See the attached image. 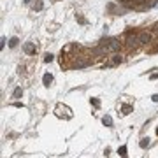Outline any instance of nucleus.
<instances>
[{
  "label": "nucleus",
  "mask_w": 158,
  "mask_h": 158,
  "mask_svg": "<svg viewBox=\"0 0 158 158\" xmlns=\"http://www.w3.org/2000/svg\"><path fill=\"white\" fill-rule=\"evenodd\" d=\"M119 48V42L116 39H111V40H106L104 44H102V51H106V53H113Z\"/></svg>",
  "instance_id": "obj_1"
},
{
  "label": "nucleus",
  "mask_w": 158,
  "mask_h": 158,
  "mask_svg": "<svg viewBox=\"0 0 158 158\" xmlns=\"http://www.w3.org/2000/svg\"><path fill=\"white\" fill-rule=\"evenodd\" d=\"M139 42H142V44L149 42V35H148V34H141V35H139Z\"/></svg>",
  "instance_id": "obj_2"
},
{
  "label": "nucleus",
  "mask_w": 158,
  "mask_h": 158,
  "mask_svg": "<svg viewBox=\"0 0 158 158\" xmlns=\"http://www.w3.org/2000/svg\"><path fill=\"white\" fill-rule=\"evenodd\" d=\"M34 51H35V44H32V42H30V44L25 46V53H28V55H30V53H34Z\"/></svg>",
  "instance_id": "obj_3"
},
{
  "label": "nucleus",
  "mask_w": 158,
  "mask_h": 158,
  "mask_svg": "<svg viewBox=\"0 0 158 158\" xmlns=\"http://www.w3.org/2000/svg\"><path fill=\"white\" fill-rule=\"evenodd\" d=\"M42 81H44V85H46V86H49V83L53 81V76H51V74H46L44 77H42Z\"/></svg>",
  "instance_id": "obj_4"
},
{
  "label": "nucleus",
  "mask_w": 158,
  "mask_h": 158,
  "mask_svg": "<svg viewBox=\"0 0 158 158\" xmlns=\"http://www.w3.org/2000/svg\"><path fill=\"white\" fill-rule=\"evenodd\" d=\"M102 121H104V125H107V127H111V125H113V118H111V116H104V119H102Z\"/></svg>",
  "instance_id": "obj_5"
},
{
  "label": "nucleus",
  "mask_w": 158,
  "mask_h": 158,
  "mask_svg": "<svg viewBox=\"0 0 158 158\" xmlns=\"http://www.w3.org/2000/svg\"><path fill=\"white\" fill-rule=\"evenodd\" d=\"M118 153H119L123 158H127V146H121V148L118 149Z\"/></svg>",
  "instance_id": "obj_6"
},
{
  "label": "nucleus",
  "mask_w": 158,
  "mask_h": 158,
  "mask_svg": "<svg viewBox=\"0 0 158 158\" xmlns=\"http://www.w3.org/2000/svg\"><path fill=\"white\" fill-rule=\"evenodd\" d=\"M16 44H18V39H16V37H12V39H11V42H9V46H11V48H14Z\"/></svg>",
  "instance_id": "obj_7"
},
{
  "label": "nucleus",
  "mask_w": 158,
  "mask_h": 158,
  "mask_svg": "<svg viewBox=\"0 0 158 158\" xmlns=\"http://www.w3.org/2000/svg\"><path fill=\"white\" fill-rule=\"evenodd\" d=\"M148 144H149V139H142L141 141V148H146Z\"/></svg>",
  "instance_id": "obj_8"
},
{
  "label": "nucleus",
  "mask_w": 158,
  "mask_h": 158,
  "mask_svg": "<svg viewBox=\"0 0 158 158\" xmlns=\"http://www.w3.org/2000/svg\"><path fill=\"white\" fill-rule=\"evenodd\" d=\"M44 62H53V55H46V58H44Z\"/></svg>",
  "instance_id": "obj_9"
},
{
  "label": "nucleus",
  "mask_w": 158,
  "mask_h": 158,
  "mask_svg": "<svg viewBox=\"0 0 158 158\" xmlns=\"http://www.w3.org/2000/svg\"><path fill=\"white\" fill-rule=\"evenodd\" d=\"M6 42H7V39H6V37H2V42H0V48H2V49H4V46H6Z\"/></svg>",
  "instance_id": "obj_10"
},
{
  "label": "nucleus",
  "mask_w": 158,
  "mask_h": 158,
  "mask_svg": "<svg viewBox=\"0 0 158 158\" xmlns=\"http://www.w3.org/2000/svg\"><path fill=\"white\" fill-rule=\"evenodd\" d=\"M151 100H153V102H158V95H153V97H151Z\"/></svg>",
  "instance_id": "obj_11"
},
{
  "label": "nucleus",
  "mask_w": 158,
  "mask_h": 158,
  "mask_svg": "<svg viewBox=\"0 0 158 158\" xmlns=\"http://www.w3.org/2000/svg\"><path fill=\"white\" fill-rule=\"evenodd\" d=\"M25 2H27V4H28V2H30V0H25Z\"/></svg>",
  "instance_id": "obj_12"
},
{
  "label": "nucleus",
  "mask_w": 158,
  "mask_h": 158,
  "mask_svg": "<svg viewBox=\"0 0 158 158\" xmlns=\"http://www.w3.org/2000/svg\"><path fill=\"white\" fill-rule=\"evenodd\" d=\"M156 134H158V128H156Z\"/></svg>",
  "instance_id": "obj_13"
}]
</instances>
